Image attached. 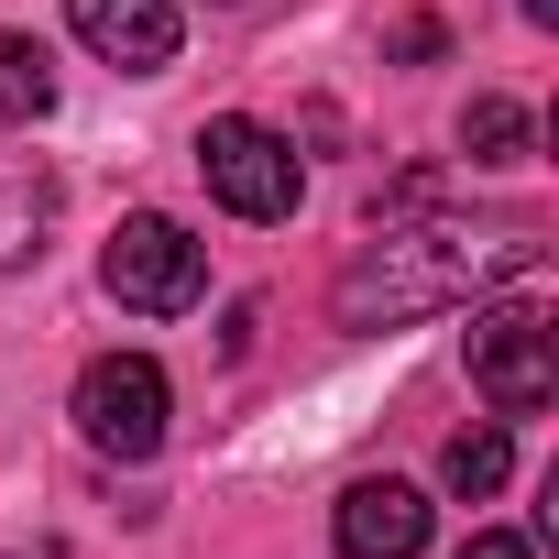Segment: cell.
<instances>
[{"instance_id":"7","label":"cell","mask_w":559,"mask_h":559,"mask_svg":"<svg viewBox=\"0 0 559 559\" xmlns=\"http://www.w3.org/2000/svg\"><path fill=\"white\" fill-rule=\"evenodd\" d=\"M330 526H341V559H417L428 548V493L384 472V483H352Z\"/></svg>"},{"instance_id":"12","label":"cell","mask_w":559,"mask_h":559,"mask_svg":"<svg viewBox=\"0 0 559 559\" xmlns=\"http://www.w3.org/2000/svg\"><path fill=\"white\" fill-rule=\"evenodd\" d=\"M461 559H537V548H526L515 526H472V537H461Z\"/></svg>"},{"instance_id":"6","label":"cell","mask_w":559,"mask_h":559,"mask_svg":"<svg viewBox=\"0 0 559 559\" xmlns=\"http://www.w3.org/2000/svg\"><path fill=\"white\" fill-rule=\"evenodd\" d=\"M67 34H78L99 67H121V78H154V67H176V45H187V12H176V0H67Z\"/></svg>"},{"instance_id":"13","label":"cell","mask_w":559,"mask_h":559,"mask_svg":"<svg viewBox=\"0 0 559 559\" xmlns=\"http://www.w3.org/2000/svg\"><path fill=\"white\" fill-rule=\"evenodd\" d=\"M515 12H526V23H537V34H548V23H559V0H515Z\"/></svg>"},{"instance_id":"8","label":"cell","mask_w":559,"mask_h":559,"mask_svg":"<svg viewBox=\"0 0 559 559\" xmlns=\"http://www.w3.org/2000/svg\"><path fill=\"white\" fill-rule=\"evenodd\" d=\"M56 165L45 154H0V274L45 263V230H56Z\"/></svg>"},{"instance_id":"11","label":"cell","mask_w":559,"mask_h":559,"mask_svg":"<svg viewBox=\"0 0 559 559\" xmlns=\"http://www.w3.org/2000/svg\"><path fill=\"white\" fill-rule=\"evenodd\" d=\"M526 143H537V121H526L515 99H472V110H461V154H472V165H515Z\"/></svg>"},{"instance_id":"10","label":"cell","mask_w":559,"mask_h":559,"mask_svg":"<svg viewBox=\"0 0 559 559\" xmlns=\"http://www.w3.org/2000/svg\"><path fill=\"white\" fill-rule=\"evenodd\" d=\"M45 110H56L45 45H34V34H0V132H23V121H45Z\"/></svg>"},{"instance_id":"14","label":"cell","mask_w":559,"mask_h":559,"mask_svg":"<svg viewBox=\"0 0 559 559\" xmlns=\"http://www.w3.org/2000/svg\"><path fill=\"white\" fill-rule=\"evenodd\" d=\"M219 12H241V0H219Z\"/></svg>"},{"instance_id":"4","label":"cell","mask_w":559,"mask_h":559,"mask_svg":"<svg viewBox=\"0 0 559 559\" xmlns=\"http://www.w3.org/2000/svg\"><path fill=\"white\" fill-rule=\"evenodd\" d=\"M165 417H176V395H165V362L154 352H99L78 373V439L99 461H154L165 450Z\"/></svg>"},{"instance_id":"1","label":"cell","mask_w":559,"mask_h":559,"mask_svg":"<svg viewBox=\"0 0 559 559\" xmlns=\"http://www.w3.org/2000/svg\"><path fill=\"white\" fill-rule=\"evenodd\" d=\"M537 274V230L526 219H428V209H384L373 241L341 274V330H406L439 308H472L483 286Z\"/></svg>"},{"instance_id":"2","label":"cell","mask_w":559,"mask_h":559,"mask_svg":"<svg viewBox=\"0 0 559 559\" xmlns=\"http://www.w3.org/2000/svg\"><path fill=\"white\" fill-rule=\"evenodd\" d=\"M99 286H110L132 319H176V308H198V286H209V252H198L187 219L132 209V219L110 230V252H99Z\"/></svg>"},{"instance_id":"3","label":"cell","mask_w":559,"mask_h":559,"mask_svg":"<svg viewBox=\"0 0 559 559\" xmlns=\"http://www.w3.org/2000/svg\"><path fill=\"white\" fill-rule=\"evenodd\" d=\"M198 176H209V198H219L230 219H297V198H308L297 143L263 132V121H241V110H219V121L198 132Z\"/></svg>"},{"instance_id":"9","label":"cell","mask_w":559,"mask_h":559,"mask_svg":"<svg viewBox=\"0 0 559 559\" xmlns=\"http://www.w3.org/2000/svg\"><path fill=\"white\" fill-rule=\"evenodd\" d=\"M504 472H515V439H504V417H493V428H461V439L439 450V483H450L461 504H493V493H504Z\"/></svg>"},{"instance_id":"5","label":"cell","mask_w":559,"mask_h":559,"mask_svg":"<svg viewBox=\"0 0 559 559\" xmlns=\"http://www.w3.org/2000/svg\"><path fill=\"white\" fill-rule=\"evenodd\" d=\"M472 384H483L493 417H537V406L559 395V330H548L537 297H515V308H472Z\"/></svg>"}]
</instances>
